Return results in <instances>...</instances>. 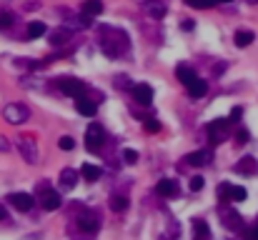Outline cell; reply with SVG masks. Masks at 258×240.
I'll list each match as a JSON object with an SVG mask.
<instances>
[{
	"instance_id": "4dcf8cb0",
	"label": "cell",
	"mask_w": 258,
	"mask_h": 240,
	"mask_svg": "<svg viewBox=\"0 0 258 240\" xmlns=\"http://www.w3.org/2000/svg\"><path fill=\"white\" fill-rule=\"evenodd\" d=\"M186 3H188L191 8H211V5H215L213 0H186Z\"/></svg>"
},
{
	"instance_id": "44dd1931",
	"label": "cell",
	"mask_w": 258,
	"mask_h": 240,
	"mask_svg": "<svg viewBox=\"0 0 258 240\" xmlns=\"http://www.w3.org/2000/svg\"><path fill=\"white\" fill-rule=\"evenodd\" d=\"M193 238L196 240H208L211 238V230H208L206 220H193Z\"/></svg>"
},
{
	"instance_id": "52a82bcc",
	"label": "cell",
	"mask_w": 258,
	"mask_h": 240,
	"mask_svg": "<svg viewBox=\"0 0 258 240\" xmlns=\"http://www.w3.org/2000/svg\"><path fill=\"white\" fill-rule=\"evenodd\" d=\"M226 135H228V120H226V118H218V120H213V123L208 125V138H211V143H223Z\"/></svg>"
},
{
	"instance_id": "8992f818",
	"label": "cell",
	"mask_w": 258,
	"mask_h": 240,
	"mask_svg": "<svg viewBox=\"0 0 258 240\" xmlns=\"http://www.w3.org/2000/svg\"><path fill=\"white\" fill-rule=\"evenodd\" d=\"M218 195H220V200H226V203H241V200H246V188H241V185H228V183H223L218 188Z\"/></svg>"
},
{
	"instance_id": "6da1fadb",
	"label": "cell",
	"mask_w": 258,
	"mask_h": 240,
	"mask_svg": "<svg viewBox=\"0 0 258 240\" xmlns=\"http://www.w3.org/2000/svg\"><path fill=\"white\" fill-rule=\"evenodd\" d=\"M105 33L110 35V38H100V48H103V53L108 55V58H116V55H121L126 48H128V40H126V35L121 38V40H116V35H118V30H113V28H105Z\"/></svg>"
},
{
	"instance_id": "7c38bea8",
	"label": "cell",
	"mask_w": 258,
	"mask_h": 240,
	"mask_svg": "<svg viewBox=\"0 0 258 240\" xmlns=\"http://www.w3.org/2000/svg\"><path fill=\"white\" fill-rule=\"evenodd\" d=\"M186 163L193 168H203L211 163V150H198V153H188L186 155Z\"/></svg>"
},
{
	"instance_id": "ab89813d",
	"label": "cell",
	"mask_w": 258,
	"mask_h": 240,
	"mask_svg": "<svg viewBox=\"0 0 258 240\" xmlns=\"http://www.w3.org/2000/svg\"><path fill=\"white\" fill-rule=\"evenodd\" d=\"M213 3H231V0H213Z\"/></svg>"
},
{
	"instance_id": "3957f363",
	"label": "cell",
	"mask_w": 258,
	"mask_h": 240,
	"mask_svg": "<svg viewBox=\"0 0 258 240\" xmlns=\"http://www.w3.org/2000/svg\"><path fill=\"white\" fill-rule=\"evenodd\" d=\"M58 90L70 95V98H78L86 93V83L78 78H58Z\"/></svg>"
},
{
	"instance_id": "8d00e7d4",
	"label": "cell",
	"mask_w": 258,
	"mask_h": 240,
	"mask_svg": "<svg viewBox=\"0 0 258 240\" xmlns=\"http://www.w3.org/2000/svg\"><path fill=\"white\" fill-rule=\"evenodd\" d=\"M248 240H258V225H253V228L248 230Z\"/></svg>"
},
{
	"instance_id": "9a60e30c",
	"label": "cell",
	"mask_w": 258,
	"mask_h": 240,
	"mask_svg": "<svg viewBox=\"0 0 258 240\" xmlns=\"http://www.w3.org/2000/svg\"><path fill=\"white\" fill-rule=\"evenodd\" d=\"M76 183H78V173L73 170V168H65L60 173V188L63 190H73V188H76Z\"/></svg>"
},
{
	"instance_id": "ba28073f",
	"label": "cell",
	"mask_w": 258,
	"mask_h": 240,
	"mask_svg": "<svg viewBox=\"0 0 258 240\" xmlns=\"http://www.w3.org/2000/svg\"><path fill=\"white\" fill-rule=\"evenodd\" d=\"M78 228L86 230V233H95L100 228V215L95 210H86L81 218H78Z\"/></svg>"
},
{
	"instance_id": "83f0119b",
	"label": "cell",
	"mask_w": 258,
	"mask_h": 240,
	"mask_svg": "<svg viewBox=\"0 0 258 240\" xmlns=\"http://www.w3.org/2000/svg\"><path fill=\"white\" fill-rule=\"evenodd\" d=\"M13 13H8V10H3V13H0V30H5V28H10L13 25Z\"/></svg>"
},
{
	"instance_id": "d6986e66",
	"label": "cell",
	"mask_w": 258,
	"mask_h": 240,
	"mask_svg": "<svg viewBox=\"0 0 258 240\" xmlns=\"http://www.w3.org/2000/svg\"><path fill=\"white\" fill-rule=\"evenodd\" d=\"M253 40H256V35H253L251 30H238V33L233 35V43H236L238 48H248Z\"/></svg>"
},
{
	"instance_id": "60d3db41",
	"label": "cell",
	"mask_w": 258,
	"mask_h": 240,
	"mask_svg": "<svg viewBox=\"0 0 258 240\" xmlns=\"http://www.w3.org/2000/svg\"><path fill=\"white\" fill-rule=\"evenodd\" d=\"M246 3H253V5H258V0H246Z\"/></svg>"
},
{
	"instance_id": "f35d334b",
	"label": "cell",
	"mask_w": 258,
	"mask_h": 240,
	"mask_svg": "<svg viewBox=\"0 0 258 240\" xmlns=\"http://www.w3.org/2000/svg\"><path fill=\"white\" fill-rule=\"evenodd\" d=\"M5 218H8V213H5V208H3V205H0V220H5Z\"/></svg>"
},
{
	"instance_id": "1f68e13d",
	"label": "cell",
	"mask_w": 258,
	"mask_h": 240,
	"mask_svg": "<svg viewBox=\"0 0 258 240\" xmlns=\"http://www.w3.org/2000/svg\"><path fill=\"white\" fill-rule=\"evenodd\" d=\"M123 160L133 165V163H138V153H135V150H130V148H126V150H123Z\"/></svg>"
},
{
	"instance_id": "30bf717a",
	"label": "cell",
	"mask_w": 258,
	"mask_h": 240,
	"mask_svg": "<svg viewBox=\"0 0 258 240\" xmlns=\"http://www.w3.org/2000/svg\"><path fill=\"white\" fill-rule=\"evenodd\" d=\"M41 205H43V210H58L60 205H63V198H60V193H55V190H43V195H41Z\"/></svg>"
},
{
	"instance_id": "d590c367",
	"label": "cell",
	"mask_w": 258,
	"mask_h": 240,
	"mask_svg": "<svg viewBox=\"0 0 258 240\" xmlns=\"http://www.w3.org/2000/svg\"><path fill=\"white\" fill-rule=\"evenodd\" d=\"M8 150H10V143L5 138H0V153H8Z\"/></svg>"
},
{
	"instance_id": "e0dca14e",
	"label": "cell",
	"mask_w": 258,
	"mask_h": 240,
	"mask_svg": "<svg viewBox=\"0 0 258 240\" xmlns=\"http://www.w3.org/2000/svg\"><path fill=\"white\" fill-rule=\"evenodd\" d=\"M256 170H258V163H256V158H251V155H246L236 165V173H243V175H253Z\"/></svg>"
},
{
	"instance_id": "7402d4cb",
	"label": "cell",
	"mask_w": 258,
	"mask_h": 240,
	"mask_svg": "<svg viewBox=\"0 0 258 240\" xmlns=\"http://www.w3.org/2000/svg\"><path fill=\"white\" fill-rule=\"evenodd\" d=\"M175 73H178V78H180V83H183V85H186V88H188V85L193 83V80L198 78V75H196V73H193L191 68H186V65H178V70H175Z\"/></svg>"
},
{
	"instance_id": "5b68a950",
	"label": "cell",
	"mask_w": 258,
	"mask_h": 240,
	"mask_svg": "<svg viewBox=\"0 0 258 240\" xmlns=\"http://www.w3.org/2000/svg\"><path fill=\"white\" fill-rule=\"evenodd\" d=\"M103 140H105V130H103L98 123H90L88 130H86V148H88L90 153H95V150H100Z\"/></svg>"
},
{
	"instance_id": "f546056e",
	"label": "cell",
	"mask_w": 258,
	"mask_h": 240,
	"mask_svg": "<svg viewBox=\"0 0 258 240\" xmlns=\"http://www.w3.org/2000/svg\"><path fill=\"white\" fill-rule=\"evenodd\" d=\"M58 145H60L63 150H73V148H76V140H73L70 135H63V138L58 140Z\"/></svg>"
},
{
	"instance_id": "2e32d148",
	"label": "cell",
	"mask_w": 258,
	"mask_h": 240,
	"mask_svg": "<svg viewBox=\"0 0 258 240\" xmlns=\"http://www.w3.org/2000/svg\"><path fill=\"white\" fill-rule=\"evenodd\" d=\"M156 190H158V195H163V198H171V195H175V193H178V185H175V180H171V178H163V180H158Z\"/></svg>"
},
{
	"instance_id": "4316f807",
	"label": "cell",
	"mask_w": 258,
	"mask_h": 240,
	"mask_svg": "<svg viewBox=\"0 0 258 240\" xmlns=\"http://www.w3.org/2000/svg\"><path fill=\"white\" fill-rule=\"evenodd\" d=\"M43 33H45V25L38 23V20H33V23L28 25V38H41Z\"/></svg>"
},
{
	"instance_id": "484cf974",
	"label": "cell",
	"mask_w": 258,
	"mask_h": 240,
	"mask_svg": "<svg viewBox=\"0 0 258 240\" xmlns=\"http://www.w3.org/2000/svg\"><path fill=\"white\" fill-rule=\"evenodd\" d=\"M70 40V30H53L50 33V45H65Z\"/></svg>"
},
{
	"instance_id": "5bb4252c",
	"label": "cell",
	"mask_w": 258,
	"mask_h": 240,
	"mask_svg": "<svg viewBox=\"0 0 258 240\" xmlns=\"http://www.w3.org/2000/svg\"><path fill=\"white\" fill-rule=\"evenodd\" d=\"M76 108H78V113H81V115H86V118H93V115H95V110H98L95 100H88V98H83V95H78V98H76Z\"/></svg>"
},
{
	"instance_id": "836d02e7",
	"label": "cell",
	"mask_w": 258,
	"mask_h": 240,
	"mask_svg": "<svg viewBox=\"0 0 258 240\" xmlns=\"http://www.w3.org/2000/svg\"><path fill=\"white\" fill-rule=\"evenodd\" d=\"M116 85H118L121 90H126V88H130V85H128V78H126V75H118V78H116Z\"/></svg>"
},
{
	"instance_id": "9c48e42d",
	"label": "cell",
	"mask_w": 258,
	"mask_h": 240,
	"mask_svg": "<svg viewBox=\"0 0 258 240\" xmlns=\"http://www.w3.org/2000/svg\"><path fill=\"white\" fill-rule=\"evenodd\" d=\"M130 93H133L135 103H140V105H151V103H153V88H151V85H145V83L133 85Z\"/></svg>"
},
{
	"instance_id": "d4e9b609",
	"label": "cell",
	"mask_w": 258,
	"mask_h": 240,
	"mask_svg": "<svg viewBox=\"0 0 258 240\" xmlns=\"http://www.w3.org/2000/svg\"><path fill=\"white\" fill-rule=\"evenodd\" d=\"M126 208H128V198L126 195H110V210L123 213Z\"/></svg>"
},
{
	"instance_id": "8fae6325",
	"label": "cell",
	"mask_w": 258,
	"mask_h": 240,
	"mask_svg": "<svg viewBox=\"0 0 258 240\" xmlns=\"http://www.w3.org/2000/svg\"><path fill=\"white\" fill-rule=\"evenodd\" d=\"M8 200H10V205L15 210H20V213H28L33 208V195H28V193H13Z\"/></svg>"
},
{
	"instance_id": "f1b7e54d",
	"label": "cell",
	"mask_w": 258,
	"mask_h": 240,
	"mask_svg": "<svg viewBox=\"0 0 258 240\" xmlns=\"http://www.w3.org/2000/svg\"><path fill=\"white\" fill-rule=\"evenodd\" d=\"M145 130H148V133H158L161 130V123H158L156 118H145Z\"/></svg>"
},
{
	"instance_id": "74e56055",
	"label": "cell",
	"mask_w": 258,
	"mask_h": 240,
	"mask_svg": "<svg viewBox=\"0 0 258 240\" xmlns=\"http://www.w3.org/2000/svg\"><path fill=\"white\" fill-rule=\"evenodd\" d=\"M231 118H233V120H238V118H241V108H233V113H231Z\"/></svg>"
},
{
	"instance_id": "ffe728a7",
	"label": "cell",
	"mask_w": 258,
	"mask_h": 240,
	"mask_svg": "<svg viewBox=\"0 0 258 240\" xmlns=\"http://www.w3.org/2000/svg\"><path fill=\"white\" fill-rule=\"evenodd\" d=\"M208 93V85H206V80H201V78H196L193 83L188 85V95L191 98H201V95H206Z\"/></svg>"
},
{
	"instance_id": "cb8c5ba5",
	"label": "cell",
	"mask_w": 258,
	"mask_h": 240,
	"mask_svg": "<svg viewBox=\"0 0 258 240\" xmlns=\"http://www.w3.org/2000/svg\"><path fill=\"white\" fill-rule=\"evenodd\" d=\"M68 25H73V28H78V30H86V28H90V25H93V18H90V15H86V13H81L78 18H73V20H68Z\"/></svg>"
},
{
	"instance_id": "4fadbf2b",
	"label": "cell",
	"mask_w": 258,
	"mask_h": 240,
	"mask_svg": "<svg viewBox=\"0 0 258 240\" xmlns=\"http://www.w3.org/2000/svg\"><path fill=\"white\" fill-rule=\"evenodd\" d=\"M143 10L148 13L151 18H156V20H161V18L166 15V5L161 3V0H145V3H143Z\"/></svg>"
},
{
	"instance_id": "ac0fdd59",
	"label": "cell",
	"mask_w": 258,
	"mask_h": 240,
	"mask_svg": "<svg viewBox=\"0 0 258 240\" xmlns=\"http://www.w3.org/2000/svg\"><path fill=\"white\" fill-rule=\"evenodd\" d=\"M81 175H83L86 180L95 183V180H100V175H103V168H98V165H90V163H86V165L81 168Z\"/></svg>"
},
{
	"instance_id": "d6a6232c",
	"label": "cell",
	"mask_w": 258,
	"mask_h": 240,
	"mask_svg": "<svg viewBox=\"0 0 258 240\" xmlns=\"http://www.w3.org/2000/svg\"><path fill=\"white\" fill-rule=\"evenodd\" d=\"M191 190H193V193H198V190H203V178H201V175H196V178H191Z\"/></svg>"
},
{
	"instance_id": "277c9868",
	"label": "cell",
	"mask_w": 258,
	"mask_h": 240,
	"mask_svg": "<svg viewBox=\"0 0 258 240\" xmlns=\"http://www.w3.org/2000/svg\"><path fill=\"white\" fill-rule=\"evenodd\" d=\"M3 115H5V120L10 125H20V123H25V120L30 118V110L25 105H20V103H10V105H5Z\"/></svg>"
},
{
	"instance_id": "e575fe53",
	"label": "cell",
	"mask_w": 258,
	"mask_h": 240,
	"mask_svg": "<svg viewBox=\"0 0 258 240\" xmlns=\"http://www.w3.org/2000/svg\"><path fill=\"white\" fill-rule=\"evenodd\" d=\"M236 140H238V145H246V143H248V130H238Z\"/></svg>"
},
{
	"instance_id": "7a4b0ae2",
	"label": "cell",
	"mask_w": 258,
	"mask_h": 240,
	"mask_svg": "<svg viewBox=\"0 0 258 240\" xmlns=\"http://www.w3.org/2000/svg\"><path fill=\"white\" fill-rule=\"evenodd\" d=\"M15 145H18V153L23 155V160L28 165H35L38 163V145H35V140L30 138V135H20L18 140H15Z\"/></svg>"
},
{
	"instance_id": "603a6c76",
	"label": "cell",
	"mask_w": 258,
	"mask_h": 240,
	"mask_svg": "<svg viewBox=\"0 0 258 240\" xmlns=\"http://www.w3.org/2000/svg\"><path fill=\"white\" fill-rule=\"evenodd\" d=\"M83 13L90 15V18H95V15L103 13V3H100V0H86V3H83Z\"/></svg>"
}]
</instances>
